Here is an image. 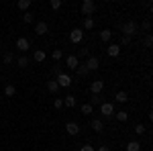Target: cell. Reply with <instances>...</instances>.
<instances>
[{"label": "cell", "instance_id": "cell-7", "mask_svg": "<svg viewBox=\"0 0 153 151\" xmlns=\"http://www.w3.org/2000/svg\"><path fill=\"white\" fill-rule=\"evenodd\" d=\"M16 49H19L21 53H27V51L31 49V41H29L27 37H19V39H16Z\"/></svg>", "mask_w": 153, "mask_h": 151}, {"label": "cell", "instance_id": "cell-23", "mask_svg": "<svg viewBox=\"0 0 153 151\" xmlns=\"http://www.w3.org/2000/svg\"><path fill=\"white\" fill-rule=\"evenodd\" d=\"M23 23L25 25L35 23V14H33V12H25V14H23Z\"/></svg>", "mask_w": 153, "mask_h": 151}, {"label": "cell", "instance_id": "cell-32", "mask_svg": "<svg viewBox=\"0 0 153 151\" xmlns=\"http://www.w3.org/2000/svg\"><path fill=\"white\" fill-rule=\"evenodd\" d=\"M49 6H51L53 10H59V8L63 6V2H61V0H51V2H49Z\"/></svg>", "mask_w": 153, "mask_h": 151}, {"label": "cell", "instance_id": "cell-9", "mask_svg": "<svg viewBox=\"0 0 153 151\" xmlns=\"http://www.w3.org/2000/svg\"><path fill=\"white\" fill-rule=\"evenodd\" d=\"M102 90H104V82L102 80H92V84H90V92H92V96H100Z\"/></svg>", "mask_w": 153, "mask_h": 151}, {"label": "cell", "instance_id": "cell-14", "mask_svg": "<svg viewBox=\"0 0 153 151\" xmlns=\"http://www.w3.org/2000/svg\"><path fill=\"white\" fill-rule=\"evenodd\" d=\"M112 118H117L118 123H127V121H129V112H127V110H117Z\"/></svg>", "mask_w": 153, "mask_h": 151}, {"label": "cell", "instance_id": "cell-19", "mask_svg": "<svg viewBox=\"0 0 153 151\" xmlns=\"http://www.w3.org/2000/svg\"><path fill=\"white\" fill-rule=\"evenodd\" d=\"M63 106H68V108H74V106H76V96H74V94H68V96L63 98Z\"/></svg>", "mask_w": 153, "mask_h": 151}, {"label": "cell", "instance_id": "cell-22", "mask_svg": "<svg viewBox=\"0 0 153 151\" xmlns=\"http://www.w3.org/2000/svg\"><path fill=\"white\" fill-rule=\"evenodd\" d=\"M47 90H49L51 94H55V92L59 90V84H57L55 80H49V82H47Z\"/></svg>", "mask_w": 153, "mask_h": 151}, {"label": "cell", "instance_id": "cell-10", "mask_svg": "<svg viewBox=\"0 0 153 151\" xmlns=\"http://www.w3.org/2000/svg\"><path fill=\"white\" fill-rule=\"evenodd\" d=\"M47 33H49V25L45 23V21H39V23H35V35L43 37V35H47Z\"/></svg>", "mask_w": 153, "mask_h": 151}, {"label": "cell", "instance_id": "cell-1", "mask_svg": "<svg viewBox=\"0 0 153 151\" xmlns=\"http://www.w3.org/2000/svg\"><path fill=\"white\" fill-rule=\"evenodd\" d=\"M120 31H123V35H125V37L133 39V37L139 33V25L135 23V21H127V23L123 25V29H120Z\"/></svg>", "mask_w": 153, "mask_h": 151}, {"label": "cell", "instance_id": "cell-3", "mask_svg": "<svg viewBox=\"0 0 153 151\" xmlns=\"http://www.w3.org/2000/svg\"><path fill=\"white\" fill-rule=\"evenodd\" d=\"M80 10H82L84 16H92V12L96 10V2L94 0H84L82 6H80Z\"/></svg>", "mask_w": 153, "mask_h": 151}, {"label": "cell", "instance_id": "cell-27", "mask_svg": "<svg viewBox=\"0 0 153 151\" xmlns=\"http://www.w3.org/2000/svg\"><path fill=\"white\" fill-rule=\"evenodd\" d=\"M2 61H4L6 65H10L12 61H14V55H12L10 51H6V53H4V57H2Z\"/></svg>", "mask_w": 153, "mask_h": 151}, {"label": "cell", "instance_id": "cell-4", "mask_svg": "<svg viewBox=\"0 0 153 151\" xmlns=\"http://www.w3.org/2000/svg\"><path fill=\"white\" fill-rule=\"evenodd\" d=\"M55 82L59 84V88H70L71 84H74V80H71V76H68V74H59L57 78H55Z\"/></svg>", "mask_w": 153, "mask_h": 151}, {"label": "cell", "instance_id": "cell-6", "mask_svg": "<svg viewBox=\"0 0 153 151\" xmlns=\"http://www.w3.org/2000/svg\"><path fill=\"white\" fill-rule=\"evenodd\" d=\"M84 65H86V70H88V71H96L98 68H100V59L96 57V55H90V57L86 59Z\"/></svg>", "mask_w": 153, "mask_h": 151}, {"label": "cell", "instance_id": "cell-8", "mask_svg": "<svg viewBox=\"0 0 153 151\" xmlns=\"http://www.w3.org/2000/svg\"><path fill=\"white\" fill-rule=\"evenodd\" d=\"M78 65H80V57H78V55H68V57H65V68H68V70L76 71Z\"/></svg>", "mask_w": 153, "mask_h": 151}, {"label": "cell", "instance_id": "cell-16", "mask_svg": "<svg viewBox=\"0 0 153 151\" xmlns=\"http://www.w3.org/2000/svg\"><path fill=\"white\" fill-rule=\"evenodd\" d=\"M110 39H112V31L110 29H102L100 31V41L102 43H110Z\"/></svg>", "mask_w": 153, "mask_h": 151}, {"label": "cell", "instance_id": "cell-24", "mask_svg": "<svg viewBox=\"0 0 153 151\" xmlns=\"http://www.w3.org/2000/svg\"><path fill=\"white\" fill-rule=\"evenodd\" d=\"M92 112H94V106L90 104V102H88V104H82V115L90 116V115H92Z\"/></svg>", "mask_w": 153, "mask_h": 151}, {"label": "cell", "instance_id": "cell-11", "mask_svg": "<svg viewBox=\"0 0 153 151\" xmlns=\"http://www.w3.org/2000/svg\"><path fill=\"white\" fill-rule=\"evenodd\" d=\"M65 131H68V135L76 137V135H80V125H78V123H74V121H70V123L65 125Z\"/></svg>", "mask_w": 153, "mask_h": 151}, {"label": "cell", "instance_id": "cell-26", "mask_svg": "<svg viewBox=\"0 0 153 151\" xmlns=\"http://www.w3.org/2000/svg\"><path fill=\"white\" fill-rule=\"evenodd\" d=\"M133 131H135V133H137V135H145V133H147V129H145V125H143V123H137V125H135V129H133Z\"/></svg>", "mask_w": 153, "mask_h": 151}, {"label": "cell", "instance_id": "cell-28", "mask_svg": "<svg viewBox=\"0 0 153 151\" xmlns=\"http://www.w3.org/2000/svg\"><path fill=\"white\" fill-rule=\"evenodd\" d=\"M78 76H80V78H86V76H88V74H90V71L86 70V65H82V63H80V65H78Z\"/></svg>", "mask_w": 153, "mask_h": 151}, {"label": "cell", "instance_id": "cell-41", "mask_svg": "<svg viewBox=\"0 0 153 151\" xmlns=\"http://www.w3.org/2000/svg\"><path fill=\"white\" fill-rule=\"evenodd\" d=\"M147 151H149V149H147Z\"/></svg>", "mask_w": 153, "mask_h": 151}, {"label": "cell", "instance_id": "cell-29", "mask_svg": "<svg viewBox=\"0 0 153 151\" xmlns=\"http://www.w3.org/2000/svg\"><path fill=\"white\" fill-rule=\"evenodd\" d=\"M4 94H6V96H14V94H16V88H14V86H12V84H8V86H6V88H4Z\"/></svg>", "mask_w": 153, "mask_h": 151}, {"label": "cell", "instance_id": "cell-38", "mask_svg": "<svg viewBox=\"0 0 153 151\" xmlns=\"http://www.w3.org/2000/svg\"><path fill=\"white\" fill-rule=\"evenodd\" d=\"M120 43H123V45H129V43H131V39H129V37H125V35H123V39H120Z\"/></svg>", "mask_w": 153, "mask_h": 151}, {"label": "cell", "instance_id": "cell-21", "mask_svg": "<svg viewBox=\"0 0 153 151\" xmlns=\"http://www.w3.org/2000/svg\"><path fill=\"white\" fill-rule=\"evenodd\" d=\"M16 6H19L21 10L29 12V8H31V0H19V2H16Z\"/></svg>", "mask_w": 153, "mask_h": 151}, {"label": "cell", "instance_id": "cell-2", "mask_svg": "<svg viewBox=\"0 0 153 151\" xmlns=\"http://www.w3.org/2000/svg\"><path fill=\"white\" fill-rule=\"evenodd\" d=\"M114 112H117V108H114L112 102H102V104H100V115L104 116V118H112Z\"/></svg>", "mask_w": 153, "mask_h": 151}, {"label": "cell", "instance_id": "cell-18", "mask_svg": "<svg viewBox=\"0 0 153 151\" xmlns=\"http://www.w3.org/2000/svg\"><path fill=\"white\" fill-rule=\"evenodd\" d=\"M114 100H117L118 104H125V102L129 100V94L125 92V90H120V92H117V94H114Z\"/></svg>", "mask_w": 153, "mask_h": 151}, {"label": "cell", "instance_id": "cell-37", "mask_svg": "<svg viewBox=\"0 0 153 151\" xmlns=\"http://www.w3.org/2000/svg\"><path fill=\"white\" fill-rule=\"evenodd\" d=\"M80 151H96V149L92 147V145H82V147H80Z\"/></svg>", "mask_w": 153, "mask_h": 151}, {"label": "cell", "instance_id": "cell-39", "mask_svg": "<svg viewBox=\"0 0 153 151\" xmlns=\"http://www.w3.org/2000/svg\"><path fill=\"white\" fill-rule=\"evenodd\" d=\"M98 151H110V147H108V145H100V147H98Z\"/></svg>", "mask_w": 153, "mask_h": 151}, {"label": "cell", "instance_id": "cell-31", "mask_svg": "<svg viewBox=\"0 0 153 151\" xmlns=\"http://www.w3.org/2000/svg\"><path fill=\"white\" fill-rule=\"evenodd\" d=\"M51 57L55 59V61H59V59L63 57V51H61V49H53V51H51Z\"/></svg>", "mask_w": 153, "mask_h": 151}, {"label": "cell", "instance_id": "cell-15", "mask_svg": "<svg viewBox=\"0 0 153 151\" xmlns=\"http://www.w3.org/2000/svg\"><path fill=\"white\" fill-rule=\"evenodd\" d=\"M90 127H92V131H96V133H102V129H104V123H102L100 118H92Z\"/></svg>", "mask_w": 153, "mask_h": 151}, {"label": "cell", "instance_id": "cell-12", "mask_svg": "<svg viewBox=\"0 0 153 151\" xmlns=\"http://www.w3.org/2000/svg\"><path fill=\"white\" fill-rule=\"evenodd\" d=\"M106 53H108L110 57H118V55H120V45H118V43H108Z\"/></svg>", "mask_w": 153, "mask_h": 151}, {"label": "cell", "instance_id": "cell-17", "mask_svg": "<svg viewBox=\"0 0 153 151\" xmlns=\"http://www.w3.org/2000/svg\"><path fill=\"white\" fill-rule=\"evenodd\" d=\"M94 19H92V16H86V19H84V25H82V31H92V29H94Z\"/></svg>", "mask_w": 153, "mask_h": 151}, {"label": "cell", "instance_id": "cell-35", "mask_svg": "<svg viewBox=\"0 0 153 151\" xmlns=\"http://www.w3.org/2000/svg\"><path fill=\"white\" fill-rule=\"evenodd\" d=\"M80 55H82V57H90V51H88V47H82V49H80Z\"/></svg>", "mask_w": 153, "mask_h": 151}, {"label": "cell", "instance_id": "cell-25", "mask_svg": "<svg viewBox=\"0 0 153 151\" xmlns=\"http://www.w3.org/2000/svg\"><path fill=\"white\" fill-rule=\"evenodd\" d=\"M16 65H19V68H27V65H29V57H27V55H21V57L16 59Z\"/></svg>", "mask_w": 153, "mask_h": 151}, {"label": "cell", "instance_id": "cell-5", "mask_svg": "<svg viewBox=\"0 0 153 151\" xmlns=\"http://www.w3.org/2000/svg\"><path fill=\"white\" fill-rule=\"evenodd\" d=\"M70 41L71 43H82L84 41V31L80 29V27H76V29L70 31Z\"/></svg>", "mask_w": 153, "mask_h": 151}, {"label": "cell", "instance_id": "cell-33", "mask_svg": "<svg viewBox=\"0 0 153 151\" xmlns=\"http://www.w3.org/2000/svg\"><path fill=\"white\" fill-rule=\"evenodd\" d=\"M143 45L149 49V47L153 45V37H151V35H145V39H143Z\"/></svg>", "mask_w": 153, "mask_h": 151}, {"label": "cell", "instance_id": "cell-20", "mask_svg": "<svg viewBox=\"0 0 153 151\" xmlns=\"http://www.w3.org/2000/svg\"><path fill=\"white\" fill-rule=\"evenodd\" d=\"M127 151H141V143L139 141H129L127 143Z\"/></svg>", "mask_w": 153, "mask_h": 151}, {"label": "cell", "instance_id": "cell-34", "mask_svg": "<svg viewBox=\"0 0 153 151\" xmlns=\"http://www.w3.org/2000/svg\"><path fill=\"white\" fill-rule=\"evenodd\" d=\"M53 106H55L57 110H61V108H63V98H55V100H53Z\"/></svg>", "mask_w": 153, "mask_h": 151}, {"label": "cell", "instance_id": "cell-36", "mask_svg": "<svg viewBox=\"0 0 153 151\" xmlns=\"http://www.w3.org/2000/svg\"><path fill=\"white\" fill-rule=\"evenodd\" d=\"M90 104L94 106V104H102V100H100V96H92V102Z\"/></svg>", "mask_w": 153, "mask_h": 151}, {"label": "cell", "instance_id": "cell-40", "mask_svg": "<svg viewBox=\"0 0 153 151\" xmlns=\"http://www.w3.org/2000/svg\"><path fill=\"white\" fill-rule=\"evenodd\" d=\"M0 106H2V100H0Z\"/></svg>", "mask_w": 153, "mask_h": 151}, {"label": "cell", "instance_id": "cell-30", "mask_svg": "<svg viewBox=\"0 0 153 151\" xmlns=\"http://www.w3.org/2000/svg\"><path fill=\"white\" fill-rule=\"evenodd\" d=\"M141 29L147 33V35H149V31H151V19H145V21H143V25H141Z\"/></svg>", "mask_w": 153, "mask_h": 151}, {"label": "cell", "instance_id": "cell-13", "mask_svg": "<svg viewBox=\"0 0 153 151\" xmlns=\"http://www.w3.org/2000/svg\"><path fill=\"white\" fill-rule=\"evenodd\" d=\"M33 59H35L37 63H43V61L47 59V53H45V49H35V53H33Z\"/></svg>", "mask_w": 153, "mask_h": 151}]
</instances>
